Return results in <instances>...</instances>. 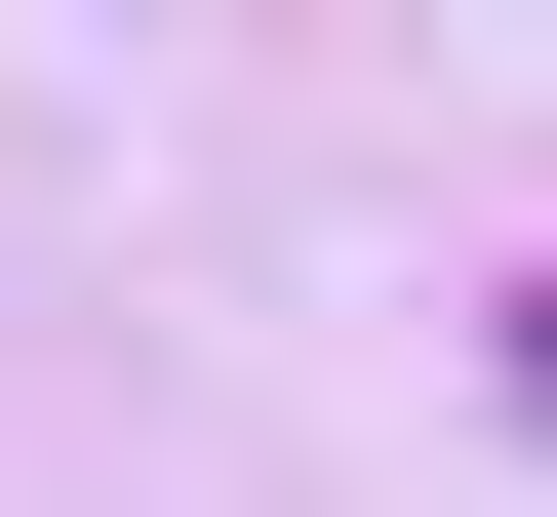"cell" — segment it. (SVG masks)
<instances>
[{
	"instance_id": "cell-1",
	"label": "cell",
	"mask_w": 557,
	"mask_h": 517,
	"mask_svg": "<svg viewBox=\"0 0 557 517\" xmlns=\"http://www.w3.org/2000/svg\"><path fill=\"white\" fill-rule=\"evenodd\" d=\"M518 398H557V319H518Z\"/></svg>"
}]
</instances>
